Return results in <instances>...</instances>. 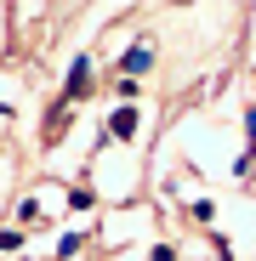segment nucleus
Segmentation results:
<instances>
[{"mask_svg":"<svg viewBox=\"0 0 256 261\" xmlns=\"http://www.w3.org/2000/svg\"><path fill=\"white\" fill-rule=\"evenodd\" d=\"M148 68V46H131V51H125V74H143Z\"/></svg>","mask_w":256,"mask_h":261,"instance_id":"7ed1b4c3","label":"nucleus"},{"mask_svg":"<svg viewBox=\"0 0 256 261\" xmlns=\"http://www.w3.org/2000/svg\"><path fill=\"white\" fill-rule=\"evenodd\" d=\"M23 244V233H0V250H17Z\"/></svg>","mask_w":256,"mask_h":261,"instance_id":"20e7f679","label":"nucleus"},{"mask_svg":"<svg viewBox=\"0 0 256 261\" xmlns=\"http://www.w3.org/2000/svg\"><path fill=\"white\" fill-rule=\"evenodd\" d=\"M108 130H114V137H137V114H131V108H114Z\"/></svg>","mask_w":256,"mask_h":261,"instance_id":"f257e3e1","label":"nucleus"},{"mask_svg":"<svg viewBox=\"0 0 256 261\" xmlns=\"http://www.w3.org/2000/svg\"><path fill=\"white\" fill-rule=\"evenodd\" d=\"M85 85H91V68H85V63H74V68H68V97H80Z\"/></svg>","mask_w":256,"mask_h":261,"instance_id":"f03ea898","label":"nucleus"}]
</instances>
